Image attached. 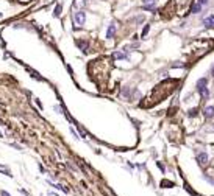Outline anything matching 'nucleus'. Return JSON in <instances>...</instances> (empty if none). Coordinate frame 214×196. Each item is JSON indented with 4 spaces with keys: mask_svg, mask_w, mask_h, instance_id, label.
Here are the masks:
<instances>
[{
    "mask_svg": "<svg viewBox=\"0 0 214 196\" xmlns=\"http://www.w3.org/2000/svg\"><path fill=\"white\" fill-rule=\"evenodd\" d=\"M192 5V0H169L163 13H175L177 16L189 14V8Z\"/></svg>",
    "mask_w": 214,
    "mask_h": 196,
    "instance_id": "3",
    "label": "nucleus"
},
{
    "mask_svg": "<svg viewBox=\"0 0 214 196\" xmlns=\"http://www.w3.org/2000/svg\"><path fill=\"white\" fill-rule=\"evenodd\" d=\"M197 114H199V108H194V109H191V111L188 112V115H189V117H195Z\"/></svg>",
    "mask_w": 214,
    "mask_h": 196,
    "instance_id": "12",
    "label": "nucleus"
},
{
    "mask_svg": "<svg viewBox=\"0 0 214 196\" xmlns=\"http://www.w3.org/2000/svg\"><path fill=\"white\" fill-rule=\"evenodd\" d=\"M197 90L200 92V95H202L203 100L208 98L209 90L206 89V79H205V78H202V79H199V81H197Z\"/></svg>",
    "mask_w": 214,
    "mask_h": 196,
    "instance_id": "4",
    "label": "nucleus"
},
{
    "mask_svg": "<svg viewBox=\"0 0 214 196\" xmlns=\"http://www.w3.org/2000/svg\"><path fill=\"white\" fill-rule=\"evenodd\" d=\"M73 20H75L77 26H81L83 24H85V20H86V14L83 11H77L75 14H73Z\"/></svg>",
    "mask_w": 214,
    "mask_h": 196,
    "instance_id": "5",
    "label": "nucleus"
},
{
    "mask_svg": "<svg viewBox=\"0 0 214 196\" xmlns=\"http://www.w3.org/2000/svg\"><path fill=\"white\" fill-rule=\"evenodd\" d=\"M197 162H199L200 165H206L208 164V154H206V152H200V154L197 156Z\"/></svg>",
    "mask_w": 214,
    "mask_h": 196,
    "instance_id": "6",
    "label": "nucleus"
},
{
    "mask_svg": "<svg viewBox=\"0 0 214 196\" xmlns=\"http://www.w3.org/2000/svg\"><path fill=\"white\" fill-rule=\"evenodd\" d=\"M111 67H113L111 59L109 58H100V59H95V61L91 62L89 72H91L94 76H97V81L99 82H103L106 78H108V73H109V69Z\"/></svg>",
    "mask_w": 214,
    "mask_h": 196,
    "instance_id": "2",
    "label": "nucleus"
},
{
    "mask_svg": "<svg viewBox=\"0 0 214 196\" xmlns=\"http://www.w3.org/2000/svg\"><path fill=\"white\" fill-rule=\"evenodd\" d=\"M177 84H178V81H172V79H167V81L161 82V84H158L155 89H153L152 94H150V97H147V100H150V101L144 103V106H153L155 103H158L159 100L166 98L167 95H169L170 92L175 89Z\"/></svg>",
    "mask_w": 214,
    "mask_h": 196,
    "instance_id": "1",
    "label": "nucleus"
},
{
    "mask_svg": "<svg viewBox=\"0 0 214 196\" xmlns=\"http://www.w3.org/2000/svg\"><path fill=\"white\" fill-rule=\"evenodd\" d=\"M197 3H199V5H206V3H208V0H199V2H197Z\"/></svg>",
    "mask_w": 214,
    "mask_h": 196,
    "instance_id": "15",
    "label": "nucleus"
},
{
    "mask_svg": "<svg viewBox=\"0 0 214 196\" xmlns=\"http://www.w3.org/2000/svg\"><path fill=\"white\" fill-rule=\"evenodd\" d=\"M2 16H3V14H2V13H0V19H2Z\"/></svg>",
    "mask_w": 214,
    "mask_h": 196,
    "instance_id": "18",
    "label": "nucleus"
},
{
    "mask_svg": "<svg viewBox=\"0 0 214 196\" xmlns=\"http://www.w3.org/2000/svg\"><path fill=\"white\" fill-rule=\"evenodd\" d=\"M59 13H61V5H56L55 13H53V14H55V16H59Z\"/></svg>",
    "mask_w": 214,
    "mask_h": 196,
    "instance_id": "13",
    "label": "nucleus"
},
{
    "mask_svg": "<svg viewBox=\"0 0 214 196\" xmlns=\"http://www.w3.org/2000/svg\"><path fill=\"white\" fill-rule=\"evenodd\" d=\"M200 11H202V5H199V3H195V5H194V8L191 9V13H194V14H199Z\"/></svg>",
    "mask_w": 214,
    "mask_h": 196,
    "instance_id": "11",
    "label": "nucleus"
},
{
    "mask_svg": "<svg viewBox=\"0 0 214 196\" xmlns=\"http://www.w3.org/2000/svg\"><path fill=\"white\" fill-rule=\"evenodd\" d=\"M213 131H214V128H213Z\"/></svg>",
    "mask_w": 214,
    "mask_h": 196,
    "instance_id": "19",
    "label": "nucleus"
},
{
    "mask_svg": "<svg viewBox=\"0 0 214 196\" xmlns=\"http://www.w3.org/2000/svg\"><path fill=\"white\" fill-rule=\"evenodd\" d=\"M114 34H116V25L111 24V25H109V28H108V33H106V38L111 39V38H114Z\"/></svg>",
    "mask_w": 214,
    "mask_h": 196,
    "instance_id": "8",
    "label": "nucleus"
},
{
    "mask_svg": "<svg viewBox=\"0 0 214 196\" xmlns=\"http://www.w3.org/2000/svg\"><path fill=\"white\" fill-rule=\"evenodd\" d=\"M214 115V106H208V108H205V117L209 118Z\"/></svg>",
    "mask_w": 214,
    "mask_h": 196,
    "instance_id": "10",
    "label": "nucleus"
},
{
    "mask_svg": "<svg viewBox=\"0 0 214 196\" xmlns=\"http://www.w3.org/2000/svg\"><path fill=\"white\" fill-rule=\"evenodd\" d=\"M203 25H205L206 28H209V26H214V16H208V17L203 20Z\"/></svg>",
    "mask_w": 214,
    "mask_h": 196,
    "instance_id": "9",
    "label": "nucleus"
},
{
    "mask_svg": "<svg viewBox=\"0 0 214 196\" xmlns=\"http://www.w3.org/2000/svg\"><path fill=\"white\" fill-rule=\"evenodd\" d=\"M77 45L80 47V50H81L83 53H88L89 51V44L86 41H77Z\"/></svg>",
    "mask_w": 214,
    "mask_h": 196,
    "instance_id": "7",
    "label": "nucleus"
},
{
    "mask_svg": "<svg viewBox=\"0 0 214 196\" xmlns=\"http://www.w3.org/2000/svg\"><path fill=\"white\" fill-rule=\"evenodd\" d=\"M156 0H144V3H155Z\"/></svg>",
    "mask_w": 214,
    "mask_h": 196,
    "instance_id": "16",
    "label": "nucleus"
},
{
    "mask_svg": "<svg viewBox=\"0 0 214 196\" xmlns=\"http://www.w3.org/2000/svg\"><path fill=\"white\" fill-rule=\"evenodd\" d=\"M211 75H213V76H214V69H213V72H211Z\"/></svg>",
    "mask_w": 214,
    "mask_h": 196,
    "instance_id": "17",
    "label": "nucleus"
},
{
    "mask_svg": "<svg viewBox=\"0 0 214 196\" xmlns=\"http://www.w3.org/2000/svg\"><path fill=\"white\" fill-rule=\"evenodd\" d=\"M0 196H11V195H9V193H8V191H5V190H2V191H0Z\"/></svg>",
    "mask_w": 214,
    "mask_h": 196,
    "instance_id": "14",
    "label": "nucleus"
}]
</instances>
